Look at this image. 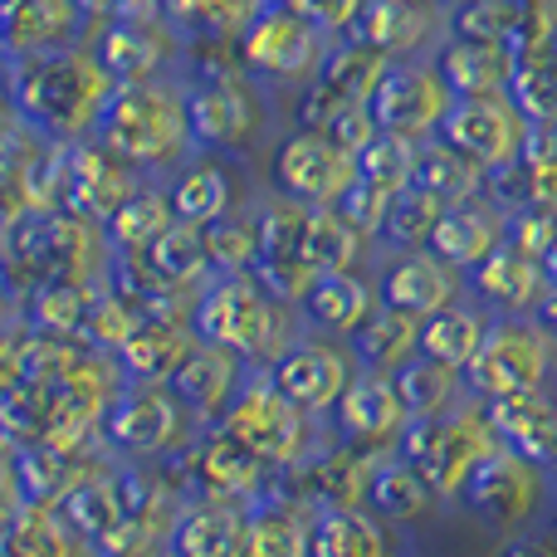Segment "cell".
<instances>
[{"label":"cell","instance_id":"29","mask_svg":"<svg viewBox=\"0 0 557 557\" xmlns=\"http://www.w3.org/2000/svg\"><path fill=\"white\" fill-rule=\"evenodd\" d=\"M484 333H490V318H484L480 308L455 298L450 308L421 318V352L435 357V362H445V367H455V372H465V367L474 362V352H480Z\"/></svg>","mask_w":557,"mask_h":557},{"label":"cell","instance_id":"13","mask_svg":"<svg viewBox=\"0 0 557 557\" xmlns=\"http://www.w3.org/2000/svg\"><path fill=\"white\" fill-rule=\"evenodd\" d=\"M323 29L294 5L260 10L245 29V64L270 78H304L323 64Z\"/></svg>","mask_w":557,"mask_h":557},{"label":"cell","instance_id":"18","mask_svg":"<svg viewBox=\"0 0 557 557\" xmlns=\"http://www.w3.org/2000/svg\"><path fill=\"white\" fill-rule=\"evenodd\" d=\"M494 431L509 450L533 460L543 474H557V396L548 392H523V396H499L484 401Z\"/></svg>","mask_w":557,"mask_h":557},{"label":"cell","instance_id":"50","mask_svg":"<svg viewBox=\"0 0 557 557\" xmlns=\"http://www.w3.org/2000/svg\"><path fill=\"white\" fill-rule=\"evenodd\" d=\"M543 264H548V278L557 284V240H553V250H548V260H543Z\"/></svg>","mask_w":557,"mask_h":557},{"label":"cell","instance_id":"12","mask_svg":"<svg viewBox=\"0 0 557 557\" xmlns=\"http://www.w3.org/2000/svg\"><path fill=\"white\" fill-rule=\"evenodd\" d=\"M352 372H357V357L323 343V337H294L270 362V382L308 416L333 411L343 386L352 382Z\"/></svg>","mask_w":557,"mask_h":557},{"label":"cell","instance_id":"36","mask_svg":"<svg viewBox=\"0 0 557 557\" xmlns=\"http://www.w3.org/2000/svg\"><path fill=\"white\" fill-rule=\"evenodd\" d=\"M231 211V176L221 166H191L172 186V215L186 225H211L215 215Z\"/></svg>","mask_w":557,"mask_h":557},{"label":"cell","instance_id":"6","mask_svg":"<svg viewBox=\"0 0 557 557\" xmlns=\"http://www.w3.org/2000/svg\"><path fill=\"white\" fill-rule=\"evenodd\" d=\"M548 480L553 474H543L533 460H523L519 450L499 445V450H490L470 470V480H465V490H460V504L484 529L519 533L523 523H533L539 509L548 504Z\"/></svg>","mask_w":557,"mask_h":557},{"label":"cell","instance_id":"17","mask_svg":"<svg viewBox=\"0 0 557 557\" xmlns=\"http://www.w3.org/2000/svg\"><path fill=\"white\" fill-rule=\"evenodd\" d=\"M504 231H509V211H504L499 201H484V196H474V201L445 206L425 250L441 255V260L455 264L460 274H470L474 264L484 260V255H494L504 245Z\"/></svg>","mask_w":557,"mask_h":557},{"label":"cell","instance_id":"11","mask_svg":"<svg viewBox=\"0 0 557 557\" xmlns=\"http://www.w3.org/2000/svg\"><path fill=\"white\" fill-rule=\"evenodd\" d=\"M186 113H191V137L206 147H225V152H245L264 127V103L235 69L211 74L201 88L186 94Z\"/></svg>","mask_w":557,"mask_h":557},{"label":"cell","instance_id":"26","mask_svg":"<svg viewBox=\"0 0 557 557\" xmlns=\"http://www.w3.org/2000/svg\"><path fill=\"white\" fill-rule=\"evenodd\" d=\"M411 186L431 191L441 206L474 201V196H484V166L474 162V157H465L460 147H450L445 137H421Z\"/></svg>","mask_w":557,"mask_h":557},{"label":"cell","instance_id":"34","mask_svg":"<svg viewBox=\"0 0 557 557\" xmlns=\"http://www.w3.org/2000/svg\"><path fill=\"white\" fill-rule=\"evenodd\" d=\"M386 64H392V59H386L382 49L362 45V39L352 35V45L323 54V64H318V84L337 88L343 98H362V103H367V98H372V88H376V78L386 74Z\"/></svg>","mask_w":557,"mask_h":557},{"label":"cell","instance_id":"14","mask_svg":"<svg viewBox=\"0 0 557 557\" xmlns=\"http://www.w3.org/2000/svg\"><path fill=\"white\" fill-rule=\"evenodd\" d=\"M352 35L382 49L386 59H416L445 45V5L441 0H367Z\"/></svg>","mask_w":557,"mask_h":557},{"label":"cell","instance_id":"49","mask_svg":"<svg viewBox=\"0 0 557 557\" xmlns=\"http://www.w3.org/2000/svg\"><path fill=\"white\" fill-rule=\"evenodd\" d=\"M499 557H557V539H539V533H523V539L504 543Z\"/></svg>","mask_w":557,"mask_h":557},{"label":"cell","instance_id":"46","mask_svg":"<svg viewBox=\"0 0 557 557\" xmlns=\"http://www.w3.org/2000/svg\"><path fill=\"white\" fill-rule=\"evenodd\" d=\"M504 240L519 245V250L533 255V260H548V250L557 240V215L539 201L519 206V211H509V231H504Z\"/></svg>","mask_w":557,"mask_h":557},{"label":"cell","instance_id":"38","mask_svg":"<svg viewBox=\"0 0 557 557\" xmlns=\"http://www.w3.org/2000/svg\"><path fill=\"white\" fill-rule=\"evenodd\" d=\"M172 221H176V215H172V196H162V191H127L123 206L108 215L113 240L117 245H133V250H152V240Z\"/></svg>","mask_w":557,"mask_h":557},{"label":"cell","instance_id":"3","mask_svg":"<svg viewBox=\"0 0 557 557\" xmlns=\"http://www.w3.org/2000/svg\"><path fill=\"white\" fill-rule=\"evenodd\" d=\"M98 133L113 152H123L127 162H147V166H166L186 152L191 143V113L186 98L172 94L162 84H123L108 94Z\"/></svg>","mask_w":557,"mask_h":557},{"label":"cell","instance_id":"37","mask_svg":"<svg viewBox=\"0 0 557 557\" xmlns=\"http://www.w3.org/2000/svg\"><path fill=\"white\" fill-rule=\"evenodd\" d=\"M445 206L435 201L431 191L421 186H401L392 196V211H386V225H382V240H392L396 250H425L431 245V231L441 221Z\"/></svg>","mask_w":557,"mask_h":557},{"label":"cell","instance_id":"5","mask_svg":"<svg viewBox=\"0 0 557 557\" xmlns=\"http://www.w3.org/2000/svg\"><path fill=\"white\" fill-rule=\"evenodd\" d=\"M553 367H557V343L543 333L539 318H494L474 362L465 367V386H470L474 401L548 392Z\"/></svg>","mask_w":557,"mask_h":557},{"label":"cell","instance_id":"27","mask_svg":"<svg viewBox=\"0 0 557 557\" xmlns=\"http://www.w3.org/2000/svg\"><path fill=\"white\" fill-rule=\"evenodd\" d=\"M308 557H386L382 519L367 509H318L308 519Z\"/></svg>","mask_w":557,"mask_h":557},{"label":"cell","instance_id":"30","mask_svg":"<svg viewBox=\"0 0 557 557\" xmlns=\"http://www.w3.org/2000/svg\"><path fill=\"white\" fill-rule=\"evenodd\" d=\"M435 504L431 484L401 460V455H382V465L367 480V509L382 523H411Z\"/></svg>","mask_w":557,"mask_h":557},{"label":"cell","instance_id":"16","mask_svg":"<svg viewBox=\"0 0 557 557\" xmlns=\"http://www.w3.org/2000/svg\"><path fill=\"white\" fill-rule=\"evenodd\" d=\"M465 278H470V288L499 318H533V308H539L543 294L553 288L548 264L533 260V255H523L519 245H509V240H504L494 255H484Z\"/></svg>","mask_w":557,"mask_h":557},{"label":"cell","instance_id":"40","mask_svg":"<svg viewBox=\"0 0 557 557\" xmlns=\"http://www.w3.org/2000/svg\"><path fill=\"white\" fill-rule=\"evenodd\" d=\"M523 25L519 0H470V5L450 10V35L455 39H480V45H513Z\"/></svg>","mask_w":557,"mask_h":557},{"label":"cell","instance_id":"4","mask_svg":"<svg viewBox=\"0 0 557 557\" xmlns=\"http://www.w3.org/2000/svg\"><path fill=\"white\" fill-rule=\"evenodd\" d=\"M108 69L78 54H25L15 69V98L35 123L54 133H84L103 117Z\"/></svg>","mask_w":557,"mask_h":557},{"label":"cell","instance_id":"48","mask_svg":"<svg viewBox=\"0 0 557 557\" xmlns=\"http://www.w3.org/2000/svg\"><path fill=\"white\" fill-rule=\"evenodd\" d=\"M5 557H64V548H59V539L45 529H15L5 543Z\"/></svg>","mask_w":557,"mask_h":557},{"label":"cell","instance_id":"47","mask_svg":"<svg viewBox=\"0 0 557 557\" xmlns=\"http://www.w3.org/2000/svg\"><path fill=\"white\" fill-rule=\"evenodd\" d=\"M367 0H294V10H304L318 29H352Z\"/></svg>","mask_w":557,"mask_h":557},{"label":"cell","instance_id":"22","mask_svg":"<svg viewBox=\"0 0 557 557\" xmlns=\"http://www.w3.org/2000/svg\"><path fill=\"white\" fill-rule=\"evenodd\" d=\"M513 45H480V39H445L435 49V69L450 84L455 98H480V94H509L513 78Z\"/></svg>","mask_w":557,"mask_h":557},{"label":"cell","instance_id":"1","mask_svg":"<svg viewBox=\"0 0 557 557\" xmlns=\"http://www.w3.org/2000/svg\"><path fill=\"white\" fill-rule=\"evenodd\" d=\"M196 333L201 343L225 347L240 362L270 367L294 343V318H288V304H278L255 274H225L196 304Z\"/></svg>","mask_w":557,"mask_h":557},{"label":"cell","instance_id":"52","mask_svg":"<svg viewBox=\"0 0 557 557\" xmlns=\"http://www.w3.org/2000/svg\"><path fill=\"white\" fill-rule=\"evenodd\" d=\"M548 127H553V133H557V117H553V123H548Z\"/></svg>","mask_w":557,"mask_h":557},{"label":"cell","instance_id":"21","mask_svg":"<svg viewBox=\"0 0 557 557\" xmlns=\"http://www.w3.org/2000/svg\"><path fill=\"white\" fill-rule=\"evenodd\" d=\"M240 386H245L240 357L215 343L191 347V352L182 357V367L172 372V396L196 416H225V406L235 401Z\"/></svg>","mask_w":557,"mask_h":557},{"label":"cell","instance_id":"28","mask_svg":"<svg viewBox=\"0 0 557 557\" xmlns=\"http://www.w3.org/2000/svg\"><path fill=\"white\" fill-rule=\"evenodd\" d=\"M245 557H308V519L298 504L274 494L255 499L245 513Z\"/></svg>","mask_w":557,"mask_h":557},{"label":"cell","instance_id":"45","mask_svg":"<svg viewBox=\"0 0 557 557\" xmlns=\"http://www.w3.org/2000/svg\"><path fill=\"white\" fill-rule=\"evenodd\" d=\"M392 196L396 191H382V186H372V182H362V176H357V182L347 186V196L337 201V215H343V221L352 225L362 240H376V235H382V225H386V211H392Z\"/></svg>","mask_w":557,"mask_h":557},{"label":"cell","instance_id":"7","mask_svg":"<svg viewBox=\"0 0 557 557\" xmlns=\"http://www.w3.org/2000/svg\"><path fill=\"white\" fill-rule=\"evenodd\" d=\"M221 431L235 435L245 450H255L264 465L284 470L298 465L308 450V411H298L270 376H250V382L235 392V401L225 406Z\"/></svg>","mask_w":557,"mask_h":557},{"label":"cell","instance_id":"25","mask_svg":"<svg viewBox=\"0 0 557 557\" xmlns=\"http://www.w3.org/2000/svg\"><path fill=\"white\" fill-rule=\"evenodd\" d=\"M392 382H396V392H401L406 416H450V411H460L465 401H474L470 386H465V372H455V367L435 362V357H425V352H416L406 367H396Z\"/></svg>","mask_w":557,"mask_h":557},{"label":"cell","instance_id":"8","mask_svg":"<svg viewBox=\"0 0 557 557\" xmlns=\"http://www.w3.org/2000/svg\"><path fill=\"white\" fill-rule=\"evenodd\" d=\"M450 103H455L450 84H445L441 69L425 64V59H392L386 74L376 78L372 98H367L376 127H382V133H401V137L441 133V117L450 113Z\"/></svg>","mask_w":557,"mask_h":557},{"label":"cell","instance_id":"44","mask_svg":"<svg viewBox=\"0 0 557 557\" xmlns=\"http://www.w3.org/2000/svg\"><path fill=\"white\" fill-rule=\"evenodd\" d=\"M523 166H529V201L548 206L557 215V133L543 123V133L533 127L529 147H523Z\"/></svg>","mask_w":557,"mask_h":557},{"label":"cell","instance_id":"24","mask_svg":"<svg viewBox=\"0 0 557 557\" xmlns=\"http://www.w3.org/2000/svg\"><path fill=\"white\" fill-rule=\"evenodd\" d=\"M376 308V294L367 278H357L352 270H327L313 278V288L304 294V318L323 333H343L352 337L367 323V313Z\"/></svg>","mask_w":557,"mask_h":557},{"label":"cell","instance_id":"33","mask_svg":"<svg viewBox=\"0 0 557 557\" xmlns=\"http://www.w3.org/2000/svg\"><path fill=\"white\" fill-rule=\"evenodd\" d=\"M362 235L337 215V206H308V231H304V255L318 274L327 270H352L362 255Z\"/></svg>","mask_w":557,"mask_h":557},{"label":"cell","instance_id":"43","mask_svg":"<svg viewBox=\"0 0 557 557\" xmlns=\"http://www.w3.org/2000/svg\"><path fill=\"white\" fill-rule=\"evenodd\" d=\"M186 352H191V343L172 337L166 327H143V333L127 337V367H133L137 376H152V382L157 376H172Z\"/></svg>","mask_w":557,"mask_h":557},{"label":"cell","instance_id":"32","mask_svg":"<svg viewBox=\"0 0 557 557\" xmlns=\"http://www.w3.org/2000/svg\"><path fill=\"white\" fill-rule=\"evenodd\" d=\"M176 435V396L143 386L123 401V411L113 416V441L133 445V450H162Z\"/></svg>","mask_w":557,"mask_h":557},{"label":"cell","instance_id":"10","mask_svg":"<svg viewBox=\"0 0 557 557\" xmlns=\"http://www.w3.org/2000/svg\"><path fill=\"white\" fill-rule=\"evenodd\" d=\"M274 176L278 191L298 206H337L347 196V186L357 182V157L347 147H337L333 137L298 127L294 137H284L274 152Z\"/></svg>","mask_w":557,"mask_h":557},{"label":"cell","instance_id":"23","mask_svg":"<svg viewBox=\"0 0 557 557\" xmlns=\"http://www.w3.org/2000/svg\"><path fill=\"white\" fill-rule=\"evenodd\" d=\"M347 343H352L357 367H367V372H396V367H406L421 352V318L401 313L392 304H376Z\"/></svg>","mask_w":557,"mask_h":557},{"label":"cell","instance_id":"31","mask_svg":"<svg viewBox=\"0 0 557 557\" xmlns=\"http://www.w3.org/2000/svg\"><path fill=\"white\" fill-rule=\"evenodd\" d=\"M98 59H103L108 78H123V84H147V78L162 69V59H166V39L157 35L147 20H117V25L108 29Z\"/></svg>","mask_w":557,"mask_h":557},{"label":"cell","instance_id":"41","mask_svg":"<svg viewBox=\"0 0 557 557\" xmlns=\"http://www.w3.org/2000/svg\"><path fill=\"white\" fill-rule=\"evenodd\" d=\"M509 98L523 108L533 127L557 117V59H519L509 78Z\"/></svg>","mask_w":557,"mask_h":557},{"label":"cell","instance_id":"9","mask_svg":"<svg viewBox=\"0 0 557 557\" xmlns=\"http://www.w3.org/2000/svg\"><path fill=\"white\" fill-rule=\"evenodd\" d=\"M529 133L533 123L509 94H480V98H455L435 137H445L450 147H460L465 157H474L490 172V166L519 162L523 147H529Z\"/></svg>","mask_w":557,"mask_h":557},{"label":"cell","instance_id":"20","mask_svg":"<svg viewBox=\"0 0 557 557\" xmlns=\"http://www.w3.org/2000/svg\"><path fill=\"white\" fill-rule=\"evenodd\" d=\"M245 513L235 499H201L191 509L176 513L172 533H166V553L172 557H245Z\"/></svg>","mask_w":557,"mask_h":557},{"label":"cell","instance_id":"15","mask_svg":"<svg viewBox=\"0 0 557 557\" xmlns=\"http://www.w3.org/2000/svg\"><path fill=\"white\" fill-rule=\"evenodd\" d=\"M333 421H337V435L347 445H396L406 425V406H401V392H396L392 372H352V382L343 386L333 406Z\"/></svg>","mask_w":557,"mask_h":557},{"label":"cell","instance_id":"42","mask_svg":"<svg viewBox=\"0 0 557 557\" xmlns=\"http://www.w3.org/2000/svg\"><path fill=\"white\" fill-rule=\"evenodd\" d=\"M152 264L162 278H172V284H182V278L201 274L206 264V235L201 225H186V221H172L162 235L152 240Z\"/></svg>","mask_w":557,"mask_h":557},{"label":"cell","instance_id":"39","mask_svg":"<svg viewBox=\"0 0 557 557\" xmlns=\"http://www.w3.org/2000/svg\"><path fill=\"white\" fill-rule=\"evenodd\" d=\"M206 235V260L221 274H250L255 255H260V221H240V215H215L211 225H201Z\"/></svg>","mask_w":557,"mask_h":557},{"label":"cell","instance_id":"51","mask_svg":"<svg viewBox=\"0 0 557 557\" xmlns=\"http://www.w3.org/2000/svg\"><path fill=\"white\" fill-rule=\"evenodd\" d=\"M441 5H450V10H455V5H470V0H441Z\"/></svg>","mask_w":557,"mask_h":557},{"label":"cell","instance_id":"2","mask_svg":"<svg viewBox=\"0 0 557 557\" xmlns=\"http://www.w3.org/2000/svg\"><path fill=\"white\" fill-rule=\"evenodd\" d=\"M499 445L504 441L484 401H465L450 416H406L401 435H396V455L431 484L435 499H460L470 470Z\"/></svg>","mask_w":557,"mask_h":557},{"label":"cell","instance_id":"35","mask_svg":"<svg viewBox=\"0 0 557 557\" xmlns=\"http://www.w3.org/2000/svg\"><path fill=\"white\" fill-rule=\"evenodd\" d=\"M416 152H421V137H401V133H376L372 143L357 152V176L382 191H401L416 176Z\"/></svg>","mask_w":557,"mask_h":557},{"label":"cell","instance_id":"19","mask_svg":"<svg viewBox=\"0 0 557 557\" xmlns=\"http://www.w3.org/2000/svg\"><path fill=\"white\" fill-rule=\"evenodd\" d=\"M465 288V274L455 264H445L431 250H406L392 270L382 274V304L401 308V313L431 318L441 308H450Z\"/></svg>","mask_w":557,"mask_h":557}]
</instances>
